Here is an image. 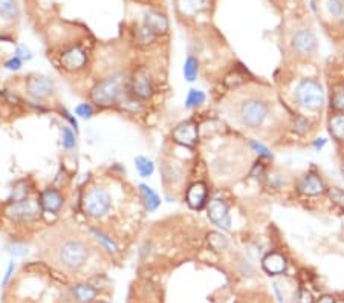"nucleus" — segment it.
<instances>
[{"mask_svg":"<svg viewBox=\"0 0 344 303\" xmlns=\"http://www.w3.org/2000/svg\"><path fill=\"white\" fill-rule=\"evenodd\" d=\"M299 189H300L302 193H305L308 196H315V195H320V193L325 192V184H323V181L318 176H315V175H306L300 181Z\"/></svg>","mask_w":344,"mask_h":303,"instance_id":"f3484780","label":"nucleus"},{"mask_svg":"<svg viewBox=\"0 0 344 303\" xmlns=\"http://www.w3.org/2000/svg\"><path fill=\"white\" fill-rule=\"evenodd\" d=\"M112 205L110 195L103 187H93L83 198V210L90 218H103Z\"/></svg>","mask_w":344,"mask_h":303,"instance_id":"20e7f679","label":"nucleus"},{"mask_svg":"<svg viewBox=\"0 0 344 303\" xmlns=\"http://www.w3.org/2000/svg\"><path fill=\"white\" fill-rule=\"evenodd\" d=\"M135 167H136L139 176H142V178H149L155 170L153 161L145 158V156H136L135 158Z\"/></svg>","mask_w":344,"mask_h":303,"instance_id":"aec40b11","label":"nucleus"},{"mask_svg":"<svg viewBox=\"0 0 344 303\" xmlns=\"http://www.w3.org/2000/svg\"><path fill=\"white\" fill-rule=\"evenodd\" d=\"M198 124L193 121H184L173 130V139L184 147H194L198 143Z\"/></svg>","mask_w":344,"mask_h":303,"instance_id":"9d476101","label":"nucleus"},{"mask_svg":"<svg viewBox=\"0 0 344 303\" xmlns=\"http://www.w3.org/2000/svg\"><path fill=\"white\" fill-rule=\"evenodd\" d=\"M202 103H205V94L202 90H198V89H190L188 95L185 98V107L194 109V107L201 106Z\"/></svg>","mask_w":344,"mask_h":303,"instance_id":"5701e85b","label":"nucleus"},{"mask_svg":"<svg viewBox=\"0 0 344 303\" xmlns=\"http://www.w3.org/2000/svg\"><path fill=\"white\" fill-rule=\"evenodd\" d=\"M5 67L9 69V71H18L21 67V60L18 57H12L9 58L6 63H5Z\"/></svg>","mask_w":344,"mask_h":303,"instance_id":"e433bc0d","label":"nucleus"},{"mask_svg":"<svg viewBox=\"0 0 344 303\" xmlns=\"http://www.w3.org/2000/svg\"><path fill=\"white\" fill-rule=\"evenodd\" d=\"M268 116V106L260 100H247L240 106V118L242 123L248 127H260Z\"/></svg>","mask_w":344,"mask_h":303,"instance_id":"39448f33","label":"nucleus"},{"mask_svg":"<svg viewBox=\"0 0 344 303\" xmlns=\"http://www.w3.org/2000/svg\"><path fill=\"white\" fill-rule=\"evenodd\" d=\"M130 86H132L133 95L138 97V98H141V100H149L153 95L152 78H150V75H149V72H147L145 67H138L132 74Z\"/></svg>","mask_w":344,"mask_h":303,"instance_id":"0eeeda50","label":"nucleus"},{"mask_svg":"<svg viewBox=\"0 0 344 303\" xmlns=\"http://www.w3.org/2000/svg\"><path fill=\"white\" fill-rule=\"evenodd\" d=\"M329 132L335 139L344 141V115H335L334 118H331Z\"/></svg>","mask_w":344,"mask_h":303,"instance_id":"412c9836","label":"nucleus"},{"mask_svg":"<svg viewBox=\"0 0 344 303\" xmlns=\"http://www.w3.org/2000/svg\"><path fill=\"white\" fill-rule=\"evenodd\" d=\"M75 113L80 116V118H90L93 115V109L89 103H81L75 107Z\"/></svg>","mask_w":344,"mask_h":303,"instance_id":"473e14b6","label":"nucleus"},{"mask_svg":"<svg viewBox=\"0 0 344 303\" xmlns=\"http://www.w3.org/2000/svg\"><path fill=\"white\" fill-rule=\"evenodd\" d=\"M155 34L150 31V29H147L145 26H142L139 31H138V40H139V43H142V44H149V43H152L153 40H155Z\"/></svg>","mask_w":344,"mask_h":303,"instance_id":"2f4dec72","label":"nucleus"},{"mask_svg":"<svg viewBox=\"0 0 344 303\" xmlns=\"http://www.w3.org/2000/svg\"><path fill=\"white\" fill-rule=\"evenodd\" d=\"M251 146H253V149H254V152L259 155V156H265V158H273V155H271V152L263 146V144H260V143H251Z\"/></svg>","mask_w":344,"mask_h":303,"instance_id":"f704fd0d","label":"nucleus"},{"mask_svg":"<svg viewBox=\"0 0 344 303\" xmlns=\"http://www.w3.org/2000/svg\"><path fill=\"white\" fill-rule=\"evenodd\" d=\"M326 9L332 17H341L344 12V0H326Z\"/></svg>","mask_w":344,"mask_h":303,"instance_id":"bb28decb","label":"nucleus"},{"mask_svg":"<svg viewBox=\"0 0 344 303\" xmlns=\"http://www.w3.org/2000/svg\"><path fill=\"white\" fill-rule=\"evenodd\" d=\"M341 172H343V175H344V162H343V166H341Z\"/></svg>","mask_w":344,"mask_h":303,"instance_id":"79ce46f5","label":"nucleus"},{"mask_svg":"<svg viewBox=\"0 0 344 303\" xmlns=\"http://www.w3.org/2000/svg\"><path fill=\"white\" fill-rule=\"evenodd\" d=\"M317 303H337V302H335V299L331 297V296H323Z\"/></svg>","mask_w":344,"mask_h":303,"instance_id":"ea45409f","label":"nucleus"},{"mask_svg":"<svg viewBox=\"0 0 344 303\" xmlns=\"http://www.w3.org/2000/svg\"><path fill=\"white\" fill-rule=\"evenodd\" d=\"M60 61H61V66L66 71L73 72V71H80L81 67H84V64L87 61V57H86V52L81 48H70L66 52H63Z\"/></svg>","mask_w":344,"mask_h":303,"instance_id":"f8f14e48","label":"nucleus"},{"mask_svg":"<svg viewBox=\"0 0 344 303\" xmlns=\"http://www.w3.org/2000/svg\"><path fill=\"white\" fill-rule=\"evenodd\" d=\"M208 245L214 251H224L228 247V239L219 231H211L208 235Z\"/></svg>","mask_w":344,"mask_h":303,"instance_id":"4be33fe9","label":"nucleus"},{"mask_svg":"<svg viewBox=\"0 0 344 303\" xmlns=\"http://www.w3.org/2000/svg\"><path fill=\"white\" fill-rule=\"evenodd\" d=\"M139 193H141L144 205H145V208L149 212H155L161 205V199H159V196L156 195V192L152 187H149L145 184H141L139 185Z\"/></svg>","mask_w":344,"mask_h":303,"instance_id":"6ab92c4d","label":"nucleus"},{"mask_svg":"<svg viewBox=\"0 0 344 303\" xmlns=\"http://www.w3.org/2000/svg\"><path fill=\"white\" fill-rule=\"evenodd\" d=\"M292 48L299 55H311L317 48V38L309 29H302L294 35Z\"/></svg>","mask_w":344,"mask_h":303,"instance_id":"9b49d317","label":"nucleus"},{"mask_svg":"<svg viewBox=\"0 0 344 303\" xmlns=\"http://www.w3.org/2000/svg\"><path fill=\"white\" fill-rule=\"evenodd\" d=\"M326 144V139H322V141H317L315 143V149H322L323 146Z\"/></svg>","mask_w":344,"mask_h":303,"instance_id":"a19ab883","label":"nucleus"},{"mask_svg":"<svg viewBox=\"0 0 344 303\" xmlns=\"http://www.w3.org/2000/svg\"><path fill=\"white\" fill-rule=\"evenodd\" d=\"M18 12L17 5L14 0H0V17L3 18H12Z\"/></svg>","mask_w":344,"mask_h":303,"instance_id":"a878e982","label":"nucleus"},{"mask_svg":"<svg viewBox=\"0 0 344 303\" xmlns=\"http://www.w3.org/2000/svg\"><path fill=\"white\" fill-rule=\"evenodd\" d=\"M297 103L308 110H318L325 103V92L320 83L311 78H305L297 84L296 89Z\"/></svg>","mask_w":344,"mask_h":303,"instance_id":"f03ea898","label":"nucleus"},{"mask_svg":"<svg viewBox=\"0 0 344 303\" xmlns=\"http://www.w3.org/2000/svg\"><path fill=\"white\" fill-rule=\"evenodd\" d=\"M208 218L213 224L220 227L222 230H230L231 228V216L227 204L222 199H213L208 204Z\"/></svg>","mask_w":344,"mask_h":303,"instance_id":"6e6552de","label":"nucleus"},{"mask_svg":"<svg viewBox=\"0 0 344 303\" xmlns=\"http://www.w3.org/2000/svg\"><path fill=\"white\" fill-rule=\"evenodd\" d=\"M262 267H263V270L269 276H279V274H283L286 271L288 262H286V259L282 254H279V253H269V254H266L263 258Z\"/></svg>","mask_w":344,"mask_h":303,"instance_id":"ddd939ff","label":"nucleus"},{"mask_svg":"<svg viewBox=\"0 0 344 303\" xmlns=\"http://www.w3.org/2000/svg\"><path fill=\"white\" fill-rule=\"evenodd\" d=\"M89 258V248L84 242L72 239L66 241L58 250V262L67 270H78Z\"/></svg>","mask_w":344,"mask_h":303,"instance_id":"7ed1b4c3","label":"nucleus"},{"mask_svg":"<svg viewBox=\"0 0 344 303\" xmlns=\"http://www.w3.org/2000/svg\"><path fill=\"white\" fill-rule=\"evenodd\" d=\"M306 127H308V121H306L305 118H297V121H296V129H297L299 132H305Z\"/></svg>","mask_w":344,"mask_h":303,"instance_id":"58836bf2","label":"nucleus"},{"mask_svg":"<svg viewBox=\"0 0 344 303\" xmlns=\"http://www.w3.org/2000/svg\"><path fill=\"white\" fill-rule=\"evenodd\" d=\"M328 195H329V199H331L335 205H338L340 208H343L344 210V190H340V189H337V187H331V189L328 190Z\"/></svg>","mask_w":344,"mask_h":303,"instance_id":"cd10ccee","label":"nucleus"},{"mask_svg":"<svg viewBox=\"0 0 344 303\" xmlns=\"http://www.w3.org/2000/svg\"><path fill=\"white\" fill-rule=\"evenodd\" d=\"M92 233L95 235V238H96V241L109 251V253H112V254H115V253H118V245L112 241V238H109L107 235H104L103 231H100V230H92Z\"/></svg>","mask_w":344,"mask_h":303,"instance_id":"b1692460","label":"nucleus"},{"mask_svg":"<svg viewBox=\"0 0 344 303\" xmlns=\"http://www.w3.org/2000/svg\"><path fill=\"white\" fill-rule=\"evenodd\" d=\"M343 28H344V17H343Z\"/></svg>","mask_w":344,"mask_h":303,"instance_id":"37998d69","label":"nucleus"},{"mask_svg":"<svg viewBox=\"0 0 344 303\" xmlns=\"http://www.w3.org/2000/svg\"><path fill=\"white\" fill-rule=\"evenodd\" d=\"M98 303H103V302H98Z\"/></svg>","mask_w":344,"mask_h":303,"instance_id":"a18cd8bd","label":"nucleus"},{"mask_svg":"<svg viewBox=\"0 0 344 303\" xmlns=\"http://www.w3.org/2000/svg\"><path fill=\"white\" fill-rule=\"evenodd\" d=\"M199 72V63L194 57H188L184 64V75L188 81H194Z\"/></svg>","mask_w":344,"mask_h":303,"instance_id":"393cba45","label":"nucleus"},{"mask_svg":"<svg viewBox=\"0 0 344 303\" xmlns=\"http://www.w3.org/2000/svg\"><path fill=\"white\" fill-rule=\"evenodd\" d=\"M28 198V187L26 185H17L15 189H14V192H12V195H11V198H9V204L11 202H20V201H23V199H26Z\"/></svg>","mask_w":344,"mask_h":303,"instance_id":"c756f323","label":"nucleus"},{"mask_svg":"<svg viewBox=\"0 0 344 303\" xmlns=\"http://www.w3.org/2000/svg\"><path fill=\"white\" fill-rule=\"evenodd\" d=\"M124 94V83L121 77H110L98 81L90 92L92 101L100 107H112L119 103Z\"/></svg>","mask_w":344,"mask_h":303,"instance_id":"f257e3e1","label":"nucleus"},{"mask_svg":"<svg viewBox=\"0 0 344 303\" xmlns=\"http://www.w3.org/2000/svg\"><path fill=\"white\" fill-rule=\"evenodd\" d=\"M26 90L32 98L44 100L52 94L54 83H52L51 78H47L44 75H34L26 81Z\"/></svg>","mask_w":344,"mask_h":303,"instance_id":"1a4fd4ad","label":"nucleus"},{"mask_svg":"<svg viewBox=\"0 0 344 303\" xmlns=\"http://www.w3.org/2000/svg\"><path fill=\"white\" fill-rule=\"evenodd\" d=\"M0 38H3V37H0Z\"/></svg>","mask_w":344,"mask_h":303,"instance_id":"c03bdc74","label":"nucleus"},{"mask_svg":"<svg viewBox=\"0 0 344 303\" xmlns=\"http://www.w3.org/2000/svg\"><path fill=\"white\" fill-rule=\"evenodd\" d=\"M8 251L12 256H24L28 253V247L23 245V244H12V245L8 247Z\"/></svg>","mask_w":344,"mask_h":303,"instance_id":"72a5a7b5","label":"nucleus"},{"mask_svg":"<svg viewBox=\"0 0 344 303\" xmlns=\"http://www.w3.org/2000/svg\"><path fill=\"white\" fill-rule=\"evenodd\" d=\"M14 268H15V265H14V262H9V265H8V270H6V274H5V277H3V282H2V285L5 287L8 282H9V279H11V276H12V273H14Z\"/></svg>","mask_w":344,"mask_h":303,"instance_id":"4c0bfd02","label":"nucleus"},{"mask_svg":"<svg viewBox=\"0 0 344 303\" xmlns=\"http://www.w3.org/2000/svg\"><path fill=\"white\" fill-rule=\"evenodd\" d=\"M144 26L147 29H150L155 35L159 34H165L168 29V21L165 18V15L159 14V12H147L144 17Z\"/></svg>","mask_w":344,"mask_h":303,"instance_id":"dca6fc26","label":"nucleus"},{"mask_svg":"<svg viewBox=\"0 0 344 303\" xmlns=\"http://www.w3.org/2000/svg\"><path fill=\"white\" fill-rule=\"evenodd\" d=\"M15 54H17L15 57H18L20 60H31L32 58V52L26 46H18Z\"/></svg>","mask_w":344,"mask_h":303,"instance_id":"c9c22d12","label":"nucleus"},{"mask_svg":"<svg viewBox=\"0 0 344 303\" xmlns=\"http://www.w3.org/2000/svg\"><path fill=\"white\" fill-rule=\"evenodd\" d=\"M72 293L80 303H90L95 300L98 291L89 284H78L72 288Z\"/></svg>","mask_w":344,"mask_h":303,"instance_id":"a211bd4d","label":"nucleus"},{"mask_svg":"<svg viewBox=\"0 0 344 303\" xmlns=\"http://www.w3.org/2000/svg\"><path fill=\"white\" fill-rule=\"evenodd\" d=\"M40 205L43 210H46L49 213H58L63 205V196L55 189H46L41 192Z\"/></svg>","mask_w":344,"mask_h":303,"instance_id":"2eb2a0df","label":"nucleus"},{"mask_svg":"<svg viewBox=\"0 0 344 303\" xmlns=\"http://www.w3.org/2000/svg\"><path fill=\"white\" fill-rule=\"evenodd\" d=\"M61 144H63L64 149H72L75 146V136H73V133L69 127L61 129Z\"/></svg>","mask_w":344,"mask_h":303,"instance_id":"c85d7f7f","label":"nucleus"},{"mask_svg":"<svg viewBox=\"0 0 344 303\" xmlns=\"http://www.w3.org/2000/svg\"><path fill=\"white\" fill-rule=\"evenodd\" d=\"M38 212H40V207L37 202L23 199L20 202H11L9 207L6 208V216L12 221L24 222V221H31V219L37 218Z\"/></svg>","mask_w":344,"mask_h":303,"instance_id":"423d86ee","label":"nucleus"},{"mask_svg":"<svg viewBox=\"0 0 344 303\" xmlns=\"http://www.w3.org/2000/svg\"><path fill=\"white\" fill-rule=\"evenodd\" d=\"M207 202V187L204 182H194L187 192V204L193 210H201Z\"/></svg>","mask_w":344,"mask_h":303,"instance_id":"4468645a","label":"nucleus"},{"mask_svg":"<svg viewBox=\"0 0 344 303\" xmlns=\"http://www.w3.org/2000/svg\"><path fill=\"white\" fill-rule=\"evenodd\" d=\"M332 106H334V109L343 110L344 112V86L338 87V89L334 92V97H332Z\"/></svg>","mask_w":344,"mask_h":303,"instance_id":"7c9ffc66","label":"nucleus"}]
</instances>
